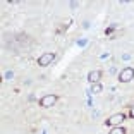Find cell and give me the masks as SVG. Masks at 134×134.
Segmentation results:
<instances>
[{
	"label": "cell",
	"mask_w": 134,
	"mask_h": 134,
	"mask_svg": "<svg viewBox=\"0 0 134 134\" xmlns=\"http://www.w3.org/2000/svg\"><path fill=\"white\" fill-rule=\"evenodd\" d=\"M119 79H120V83H129L134 79V69L132 67H124L120 74H119Z\"/></svg>",
	"instance_id": "6da1fadb"
},
{
	"label": "cell",
	"mask_w": 134,
	"mask_h": 134,
	"mask_svg": "<svg viewBox=\"0 0 134 134\" xmlns=\"http://www.w3.org/2000/svg\"><path fill=\"white\" fill-rule=\"evenodd\" d=\"M53 60H55V53H53V52H48V53H43V55L38 59V65L47 67V65H50Z\"/></svg>",
	"instance_id": "7a4b0ae2"
},
{
	"label": "cell",
	"mask_w": 134,
	"mask_h": 134,
	"mask_svg": "<svg viewBox=\"0 0 134 134\" xmlns=\"http://www.w3.org/2000/svg\"><path fill=\"white\" fill-rule=\"evenodd\" d=\"M57 96L55 95H47V96H43V98L40 100V105L43 107V108H50V107H53L57 103Z\"/></svg>",
	"instance_id": "3957f363"
},
{
	"label": "cell",
	"mask_w": 134,
	"mask_h": 134,
	"mask_svg": "<svg viewBox=\"0 0 134 134\" xmlns=\"http://www.w3.org/2000/svg\"><path fill=\"white\" fill-rule=\"evenodd\" d=\"M124 117H126L124 114H115V115H112L110 119H107V126H119V124L124 120Z\"/></svg>",
	"instance_id": "277c9868"
},
{
	"label": "cell",
	"mask_w": 134,
	"mask_h": 134,
	"mask_svg": "<svg viewBox=\"0 0 134 134\" xmlns=\"http://www.w3.org/2000/svg\"><path fill=\"white\" fill-rule=\"evenodd\" d=\"M100 79H102V71H91L90 74H88V81H90L91 84H95V83H98Z\"/></svg>",
	"instance_id": "5b68a950"
},
{
	"label": "cell",
	"mask_w": 134,
	"mask_h": 134,
	"mask_svg": "<svg viewBox=\"0 0 134 134\" xmlns=\"http://www.w3.org/2000/svg\"><path fill=\"white\" fill-rule=\"evenodd\" d=\"M110 134H126V129L122 126H115L114 129L110 131Z\"/></svg>",
	"instance_id": "8992f818"
},
{
	"label": "cell",
	"mask_w": 134,
	"mask_h": 134,
	"mask_svg": "<svg viewBox=\"0 0 134 134\" xmlns=\"http://www.w3.org/2000/svg\"><path fill=\"white\" fill-rule=\"evenodd\" d=\"M102 84L100 83H95V84H91V93H102Z\"/></svg>",
	"instance_id": "52a82bcc"
},
{
	"label": "cell",
	"mask_w": 134,
	"mask_h": 134,
	"mask_svg": "<svg viewBox=\"0 0 134 134\" xmlns=\"http://www.w3.org/2000/svg\"><path fill=\"white\" fill-rule=\"evenodd\" d=\"M69 28V24H64V26H60V28H57V33H64L65 29Z\"/></svg>",
	"instance_id": "ba28073f"
},
{
	"label": "cell",
	"mask_w": 134,
	"mask_h": 134,
	"mask_svg": "<svg viewBox=\"0 0 134 134\" xmlns=\"http://www.w3.org/2000/svg\"><path fill=\"white\" fill-rule=\"evenodd\" d=\"M129 115H131V117H132V119H134V107H132V108H131V112H129Z\"/></svg>",
	"instance_id": "9c48e42d"
}]
</instances>
